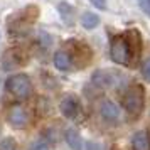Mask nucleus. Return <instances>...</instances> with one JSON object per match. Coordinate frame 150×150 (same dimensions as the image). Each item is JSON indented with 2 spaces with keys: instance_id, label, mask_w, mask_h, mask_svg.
<instances>
[{
  "instance_id": "obj_1",
  "label": "nucleus",
  "mask_w": 150,
  "mask_h": 150,
  "mask_svg": "<svg viewBox=\"0 0 150 150\" xmlns=\"http://www.w3.org/2000/svg\"><path fill=\"white\" fill-rule=\"evenodd\" d=\"M123 108L127 110V113L130 115V118H137L140 116L143 110V105H145V89H143L142 84H130L127 91L123 93Z\"/></svg>"
},
{
  "instance_id": "obj_2",
  "label": "nucleus",
  "mask_w": 150,
  "mask_h": 150,
  "mask_svg": "<svg viewBox=\"0 0 150 150\" xmlns=\"http://www.w3.org/2000/svg\"><path fill=\"white\" fill-rule=\"evenodd\" d=\"M110 57L113 59V62L122 64V66H130L132 64V52H130V46L125 34H118L111 37Z\"/></svg>"
},
{
  "instance_id": "obj_3",
  "label": "nucleus",
  "mask_w": 150,
  "mask_h": 150,
  "mask_svg": "<svg viewBox=\"0 0 150 150\" xmlns=\"http://www.w3.org/2000/svg\"><path fill=\"white\" fill-rule=\"evenodd\" d=\"M5 88L14 98L25 100L32 93V83H30V78L27 74L19 73V74H14L8 78L7 83H5Z\"/></svg>"
},
{
  "instance_id": "obj_4",
  "label": "nucleus",
  "mask_w": 150,
  "mask_h": 150,
  "mask_svg": "<svg viewBox=\"0 0 150 150\" xmlns=\"http://www.w3.org/2000/svg\"><path fill=\"white\" fill-rule=\"evenodd\" d=\"M68 54L71 57V62H73V66H78V68H84V66H88L89 61H91V49L84 44V42H79V41H69L68 44Z\"/></svg>"
},
{
  "instance_id": "obj_5",
  "label": "nucleus",
  "mask_w": 150,
  "mask_h": 150,
  "mask_svg": "<svg viewBox=\"0 0 150 150\" xmlns=\"http://www.w3.org/2000/svg\"><path fill=\"white\" fill-rule=\"evenodd\" d=\"M29 10H24L22 14H17L15 17H12L10 21H8V30H10V34H15V35H21V34H27L30 25L34 24V21L37 19V12L32 15H29Z\"/></svg>"
},
{
  "instance_id": "obj_6",
  "label": "nucleus",
  "mask_w": 150,
  "mask_h": 150,
  "mask_svg": "<svg viewBox=\"0 0 150 150\" xmlns=\"http://www.w3.org/2000/svg\"><path fill=\"white\" fill-rule=\"evenodd\" d=\"M27 61V54L22 51V49L15 47V49H8L7 52L2 57V66L5 71H10V69L21 68L24 62Z\"/></svg>"
},
{
  "instance_id": "obj_7",
  "label": "nucleus",
  "mask_w": 150,
  "mask_h": 150,
  "mask_svg": "<svg viewBox=\"0 0 150 150\" xmlns=\"http://www.w3.org/2000/svg\"><path fill=\"white\" fill-rule=\"evenodd\" d=\"M27 111L21 105H12L7 111V122L14 128H24L27 125Z\"/></svg>"
},
{
  "instance_id": "obj_8",
  "label": "nucleus",
  "mask_w": 150,
  "mask_h": 150,
  "mask_svg": "<svg viewBox=\"0 0 150 150\" xmlns=\"http://www.w3.org/2000/svg\"><path fill=\"white\" fill-rule=\"evenodd\" d=\"M59 110L66 118H76L79 113V100L74 95H66L59 103Z\"/></svg>"
},
{
  "instance_id": "obj_9",
  "label": "nucleus",
  "mask_w": 150,
  "mask_h": 150,
  "mask_svg": "<svg viewBox=\"0 0 150 150\" xmlns=\"http://www.w3.org/2000/svg\"><path fill=\"white\" fill-rule=\"evenodd\" d=\"M115 73H111V71H106V69H98L95 71V74L91 78V81L95 86L98 88H110V86H113L115 84Z\"/></svg>"
},
{
  "instance_id": "obj_10",
  "label": "nucleus",
  "mask_w": 150,
  "mask_h": 150,
  "mask_svg": "<svg viewBox=\"0 0 150 150\" xmlns=\"http://www.w3.org/2000/svg\"><path fill=\"white\" fill-rule=\"evenodd\" d=\"M125 37L128 41L130 46V52H132V59H137L140 51H142V37H140V32L137 29H128L125 32Z\"/></svg>"
},
{
  "instance_id": "obj_11",
  "label": "nucleus",
  "mask_w": 150,
  "mask_h": 150,
  "mask_svg": "<svg viewBox=\"0 0 150 150\" xmlns=\"http://www.w3.org/2000/svg\"><path fill=\"white\" fill-rule=\"evenodd\" d=\"M101 116L106 122H116L118 116H120V110L113 101H103L101 103Z\"/></svg>"
},
{
  "instance_id": "obj_12",
  "label": "nucleus",
  "mask_w": 150,
  "mask_h": 150,
  "mask_svg": "<svg viewBox=\"0 0 150 150\" xmlns=\"http://www.w3.org/2000/svg\"><path fill=\"white\" fill-rule=\"evenodd\" d=\"M54 66L61 71H69L73 62H71V57H69L68 51H57L54 54Z\"/></svg>"
},
{
  "instance_id": "obj_13",
  "label": "nucleus",
  "mask_w": 150,
  "mask_h": 150,
  "mask_svg": "<svg viewBox=\"0 0 150 150\" xmlns=\"http://www.w3.org/2000/svg\"><path fill=\"white\" fill-rule=\"evenodd\" d=\"M132 147L133 150H150V140L145 132H137L132 138Z\"/></svg>"
},
{
  "instance_id": "obj_14",
  "label": "nucleus",
  "mask_w": 150,
  "mask_h": 150,
  "mask_svg": "<svg viewBox=\"0 0 150 150\" xmlns=\"http://www.w3.org/2000/svg\"><path fill=\"white\" fill-rule=\"evenodd\" d=\"M66 142H68V145L71 147L73 150H83V142H81V137H79V133L76 132L74 128H68L66 130Z\"/></svg>"
},
{
  "instance_id": "obj_15",
  "label": "nucleus",
  "mask_w": 150,
  "mask_h": 150,
  "mask_svg": "<svg viewBox=\"0 0 150 150\" xmlns=\"http://www.w3.org/2000/svg\"><path fill=\"white\" fill-rule=\"evenodd\" d=\"M57 10H59V14H61L62 21L66 22V24H73L74 22V8L71 7L69 4H66V2H61L59 5H57Z\"/></svg>"
},
{
  "instance_id": "obj_16",
  "label": "nucleus",
  "mask_w": 150,
  "mask_h": 150,
  "mask_svg": "<svg viewBox=\"0 0 150 150\" xmlns=\"http://www.w3.org/2000/svg\"><path fill=\"white\" fill-rule=\"evenodd\" d=\"M100 24V17L93 12H84L81 17V25L84 29H95Z\"/></svg>"
},
{
  "instance_id": "obj_17",
  "label": "nucleus",
  "mask_w": 150,
  "mask_h": 150,
  "mask_svg": "<svg viewBox=\"0 0 150 150\" xmlns=\"http://www.w3.org/2000/svg\"><path fill=\"white\" fill-rule=\"evenodd\" d=\"M0 150H15L14 138H4L0 142Z\"/></svg>"
},
{
  "instance_id": "obj_18",
  "label": "nucleus",
  "mask_w": 150,
  "mask_h": 150,
  "mask_svg": "<svg viewBox=\"0 0 150 150\" xmlns=\"http://www.w3.org/2000/svg\"><path fill=\"white\" fill-rule=\"evenodd\" d=\"M142 74H143V78H145V79L150 83V59H147V61L143 62V66H142Z\"/></svg>"
},
{
  "instance_id": "obj_19",
  "label": "nucleus",
  "mask_w": 150,
  "mask_h": 150,
  "mask_svg": "<svg viewBox=\"0 0 150 150\" xmlns=\"http://www.w3.org/2000/svg\"><path fill=\"white\" fill-rule=\"evenodd\" d=\"M138 5H140V8L150 17V0H138Z\"/></svg>"
},
{
  "instance_id": "obj_20",
  "label": "nucleus",
  "mask_w": 150,
  "mask_h": 150,
  "mask_svg": "<svg viewBox=\"0 0 150 150\" xmlns=\"http://www.w3.org/2000/svg\"><path fill=\"white\" fill-rule=\"evenodd\" d=\"M89 2H91L96 8H100V10L106 8V0H89Z\"/></svg>"
},
{
  "instance_id": "obj_21",
  "label": "nucleus",
  "mask_w": 150,
  "mask_h": 150,
  "mask_svg": "<svg viewBox=\"0 0 150 150\" xmlns=\"http://www.w3.org/2000/svg\"><path fill=\"white\" fill-rule=\"evenodd\" d=\"M30 150H46V142H35L32 147H30Z\"/></svg>"
},
{
  "instance_id": "obj_22",
  "label": "nucleus",
  "mask_w": 150,
  "mask_h": 150,
  "mask_svg": "<svg viewBox=\"0 0 150 150\" xmlns=\"http://www.w3.org/2000/svg\"><path fill=\"white\" fill-rule=\"evenodd\" d=\"M86 150H101V145L95 142H88L86 143Z\"/></svg>"
},
{
  "instance_id": "obj_23",
  "label": "nucleus",
  "mask_w": 150,
  "mask_h": 150,
  "mask_svg": "<svg viewBox=\"0 0 150 150\" xmlns=\"http://www.w3.org/2000/svg\"><path fill=\"white\" fill-rule=\"evenodd\" d=\"M149 140H150V138H149Z\"/></svg>"
}]
</instances>
